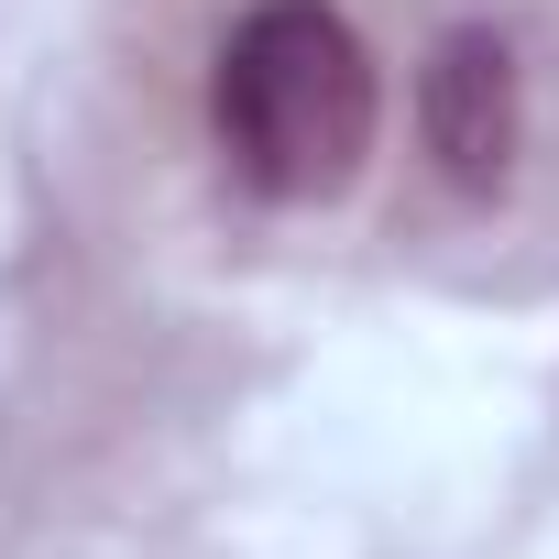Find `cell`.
Here are the masks:
<instances>
[{"label":"cell","instance_id":"6da1fadb","mask_svg":"<svg viewBox=\"0 0 559 559\" xmlns=\"http://www.w3.org/2000/svg\"><path fill=\"white\" fill-rule=\"evenodd\" d=\"M209 121L252 198H341L373 154V56L330 0H252L219 45Z\"/></svg>","mask_w":559,"mask_h":559},{"label":"cell","instance_id":"7a4b0ae2","mask_svg":"<svg viewBox=\"0 0 559 559\" xmlns=\"http://www.w3.org/2000/svg\"><path fill=\"white\" fill-rule=\"evenodd\" d=\"M417 110H428L439 165H450L461 187H493L504 154H515V56H504L493 34H450V45L428 56Z\"/></svg>","mask_w":559,"mask_h":559}]
</instances>
